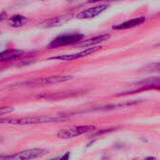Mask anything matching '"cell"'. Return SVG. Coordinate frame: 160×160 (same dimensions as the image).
Returning a JSON list of instances; mask_svg holds the SVG:
<instances>
[{
    "label": "cell",
    "mask_w": 160,
    "mask_h": 160,
    "mask_svg": "<svg viewBox=\"0 0 160 160\" xmlns=\"http://www.w3.org/2000/svg\"><path fill=\"white\" fill-rule=\"evenodd\" d=\"M67 120L64 116H34L26 118H4L0 119V124H10V125H33L41 123H52Z\"/></svg>",
    "instance_id": "6da1fadb"
},
{
    "label": "cell",
    "mask_w": 160,
    "mask_h": 160,
    "mask_svg": "<svg viewBox=\"0 0 160 160\" xmlns=\"http://www.w3.org/2000/svg\"><path fill=\"white\" fill-rule=\"evenodd\" d=\"M96 127L92 125H86V126H79L74 127L68 129H62L57 133V137L60 139H71L77 136H80L82 134L90 132L92 130H95Z\"/></svg>",
    "instance_id": "7a4b0ae2"
},
{
    "label": "cell",
    "mask_w": 160,
    "mask_h": 160,
    "mask_svg": "<svg viewBox=\"0 0 160 160\" xmlns=\"http://www.w3.org/2000/svg\"><path fill=\"white\" fill-rule=\"evenodd\" d=\"M83 37L84 36L82 34H78V33L71 34V35H62V36L55 38L53 40H52V42L48 45V48L52 49V48H58L61 46L72 44V43L82 40L83 38Z\"/></svg>",
    "instance_id": "3957f363"
},
{
    "label": "cell",
    "mask_w": 160,
    "mask_h": 160,
    "mask_svg": "<svg viewBox=\"0 0 160 160\" xmlns=\"http://www.w3.org/2000/svg\"><path fill=\"white\" fill-rule=\"evenodd\" d=\"M46 154L47 151L44 149H30L21 152L20 154H17L15 156L7 157V159H34V158H41Z\"/></svg>",
    "instance_id": "277c9868"
},
{
    "label": "cell",
    "mask_w": 160,
    "mask_h": 160,
    "mask_svg": "<svg viewBox=\"0 0 160 160\" xmlns=\"http://www.w3.org/2000/svg\"><path fill=\"white\" fill-rule=\"evenodd\" d=\"M101 49V47H93V48H87L86 50L80 52H76V53H71V54H62V55H58V56H53L51 57L50 59L52 60H65V61H69V60H74V59H78V58H82L84 56H87L89 54H92L98 51H99Z\"/></svg>",
    "instance_id": "5b68a950"
},
{
    "label": "cell",
    "mask_w": 160,
    "mask_h": 160,
    "mask_svg": "<svg viewBox=\"0 0 160 160\" xmlns=\"http://www.w3.org/2000/svg\"><path fill=\"white\" fill-rule=\"evenodd\" d=\"M108 8H109V5H107V4L92 7L90 8L84 9V10L81 11L80 13H78L77 18H79V19H92V18H95L96 16H98V14H100L101 12H103L104 10H106Z\"/></svg>",
    "instance_id": "8992f818"
},
{
    "label": "cell",
    "mask_w": 160,
    "mask_h": 160,
    "mask_svg": "<svg viewBox=\"0 0 160 160\" xmlns=\"http://www.w3.org/2000/svg\"><path fill=\"white\" fill-rule=\"evenodd\" d=\"M72 78H73L72 76H52V77L37 79L36 81L33 82V84H52V83L64 82L71 80Z\"/></svg>",
    "instance_id": "52a82bcc"
},
{
    "label": "cell",
    "mask_w": 160,
    "mask_h": 160,
    "mask_svg": "<svg viewBox=\"0 0 160 160\" xmlns=\"http://www.w3.org/2000/svg\"><path fill=\"white\" fill-rule=\"evenodd\" d=\"M110 38H111V35L110 34H102V35H99V36H97V37L88 38L86 40H83L81 43H79L78 46L79 47H90V46H94L96 44H98V43H101V42H105Z\"/></svg>",
    "instance_id": "ba28073f"
},
{
    "label": "cell",
    "mask_w": 160,
    "mask_h": 160,
    "mask_svg": "<svg viewBox=\"0 0 160 160\" xmlns=\"http://www.w3.org/2000/svg\"><path fill=\"white\" fill-rule=\"evenodd\" d=\"M144 21H145V19H144L143 17H139V18L131 19V20H128V21H127V22H122V23L113 25L112 28H113V29H116V30L128 29V28H132V27H135V26H137V25L142 24V22H144Z\"/></svg>",
    "instance_id": "9c48e42d"
},
{
    "label": "cell",
    "mask_w": 160,
    "mask_h": 160,
    "mask_svg": "<svg viewBox=\"0 0 160 160\" xmlns=\"http://www.w3.org/2000/svg\"><path fill=\"white\" fill-rule=\"evenodd\" d=\"M24 53V51L18 50V49H12V50H6L4 52H0V62H5L8 60H12L15 58H18L22 56Z\"/></svg>",
    "instance_id": "30bf717a"
},
{
    "label": "cell",
    "mask_w": 160,
    "mask_h": 160,
    "mask_svg": "<svg viewBox=\"0 0 160 160\" xmlns=\"http://www.w3.org/2000/svg\"><path fill=\"white\" fill-rule=\"evenodd\" d=\"M27 22V19L22 15H14L10 18L9 24L13 27H20L25 24Z\"/></svg>",
    "instance_id": "8fae6325"
},
{
    "label": "cell",
    "mask_w": 160,
    "mask_h": 160,
    "mask_svg": "<svg viewBox=\"0 0 160 160\" xmlns=\"http://www.w3.org/2000/svg\"><path fill=\"white\" fill-rule=\"evenodd\" d=\"M139 84H142V85H144V86H148L150 88H153L154 85L156 86H158L159 85V77H155V78H150L148 80H144V81H142L139 82Z\"/></svg>",
    "instance_id": "7c38bea8"
},
{
    "label": "cell",
    "mask_w": 160,
    "mask_h": 160,
    "mask_svg": "<svg viewBox=\"0 0 160 160\" xmlns=\"http://www.w3.org/2000/svg\"><path fill=\"white\" fill-rule=\"evenodd\" d=\"M64 19H65V17H55V18H52V19H50L49 21L47 20V21H45L42 24H45L44 26H56V25H59V24H61L62 22H64L65 21H64Z\"/></svg>",
    "instance_id": "4fadbf2b"
},
{
    "label": "cell",
    "mask_w": 160,
    "mask_h": 160,
    "mask_svg": "<svg viewBox=\"0 0 160 160\" xmlns=\"http://www.w3.org/2000/svg\"><path fill=\"white\" fill-rule=\"evenodd\" d=\"M14 111V109L12 107H4V108H0V116L1 115H6L8 113H10Z\"/></svg>",
    "instance_id": "5bb4252c"
},
{
    "label": "cell",
    "mask_w": 160,
    "mask_h": 160,
    "mask_svg": "<svg viewBox=\"0 0 160 160\" xmlns=\"http://www.w3.org/2000/svg\"><path fill=\"white\" fill-rule=\"evenodd\" d=\"M145 68H146L148 71H158V70H159V63L150 64V65L147 66Z\"/></svg>",
    "instance_id": "9a60e30c"
},
{
    "label": "cell",
    "mask_w": 160,
    "mask_h": 160,
    "mask_svg": "<svg viewBox=\"0 0 160 160\" xmlns=\"http://www.w3.org/2000/svg\"><path fill=\"white\" fill-rule=\"evenodd\" d=\"M68 157H69V153H67L66 156H63V157H61V158H61V159H68Z\"/></svg>",
    "instance_id": "2e32d148"
},
{
    "label": "cell",
    "mask_w": 160,
    "mask_h": 160,
    "mask_svg": "<svg viewBox=\"0 0 160 160\" xmlns=\"http://www.w3.org/2000/svg\"><path fill=\"white\" fill-rule=\"evenodd\" d=\"M100 1H104V0H88L87 3H97V2H100Z\"/></svg>",
    "instance_id": "e0dca14e"
},
{
    "label": "cell",
    "mask_w": 160,
    "mask_h": 160,
    "mask_svg": "<svg viewBox=\"0 0 160 160\" xmlns=\"http://www.w3.org/2000/svg\"><path fill=\"white\" fill-rule=\"evenodd\" d=\"M7 159V157H4V156H0V159Z\"/></svg>",
    "instance_id": "ac0fdd59"
}]
</instances>
